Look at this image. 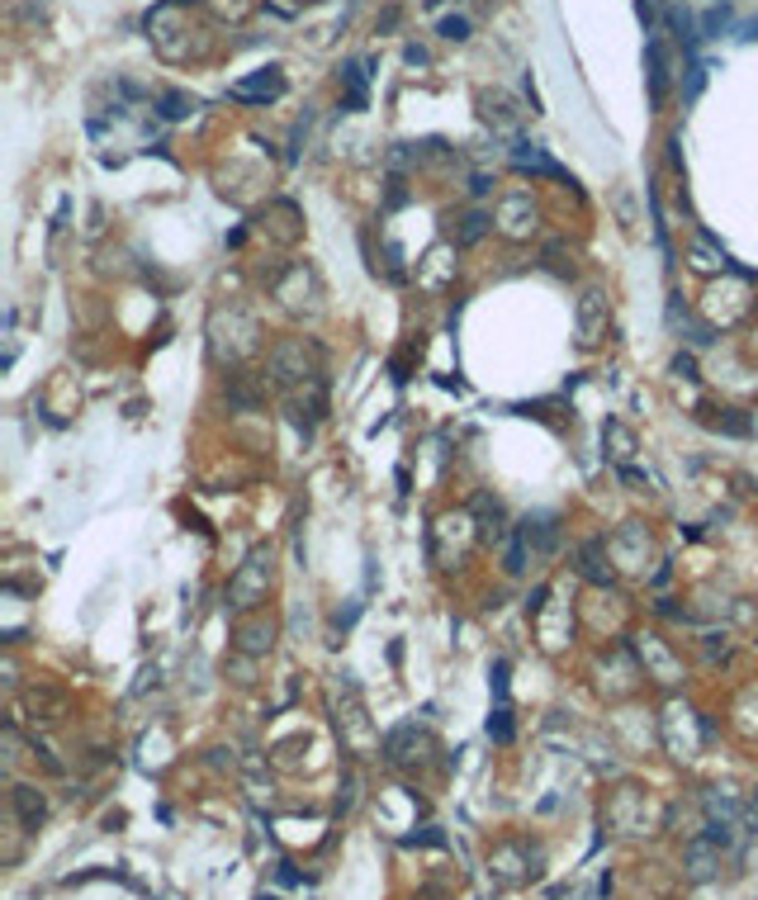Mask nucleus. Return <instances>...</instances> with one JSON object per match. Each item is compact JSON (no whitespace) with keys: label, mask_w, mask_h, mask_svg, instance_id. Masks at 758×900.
I'll list each match as a JSON object with an SVG mask.
<instances>
[{"label":"nucleus","mask_w":758,"mask_h":900,"mask_svg":"<svg viewBox=\"0 0 758 900\" xmlns=\"http://www.w3.org/2000/svg\"><path fill=\"white\" fill-rule=\"evenodd\" d=\"M706 86V67L702 62H687V100H697Z\"/></svg>","instance_id":"a211bd4d"},{"label":"nucleus","mask_w":758,"mask_h":900,"mask_svg":"<svg viewBox=\"0 0 758 900\" xmlns=\"http://www.w3.org/2000/svg\"><path fill=\"white\" fill-rule=\"evenodd\" d=\"M668 24H673V34H678V43H683L687 53H692V48H697V19L687 15V10H668Z\"/></svg>","instance_id":"9d476101"},{"label":"nucleus","mask_w":758,"mask_h":900,"mask_svg":"<svg viewBox=\"0 0 758 900\" xmlns=\"http://www.w3.org/2000/svg\"><path fill=\"white\" fill-rule=\"evenodd\" d=\"M602 327H607V299H602L597 289H588L583 304H578V337L593 346L597 337H602Z\"/></svg>","instance_id":"7ed1b4c3"},{"label":"nucleus","mask_w":758,"mask_h":900,"mask_svg":"<svg viewBox=\"0 0 758 900\" xmlns=\"http://www.w3.org/2000/svg\"><path fill=\"white\" fill-rule=\"evenodd\" d=\"M493 692H498V697H507V664H503V659L493 664Z\"/></svg>","instance_id":"6ab92c4d"},{"label":"nucleus","mask_w":758,"mask_h":900,"mask_svg":"<svg viewBox=\"0 0 758 900\" xmlns=\"http://www.w3.org/2000/svg\"><path fill=\"white\" fill-rule=\"evenodd\" d=\"M271 621H266V626H242L237 630V645L247 649V654H266V649H271Z\"/></svg>","instance_id":"1a4fd4ad"},{"label":"nucleus","mask_w":758,"mask_h":900,"mask_svg":"<svg viewBox=\"0 0 758 900\" xmlns=\"http://www.w3.org/2000/svg\"><path fill=\"white\" fill-rule=\"evenodd\" d=\"M365 81H370V62H365V57H351V62H342L346 109H365V105H370V90H365Z\"/></svg>","instance_id":"20e7f679"},{"label":"nucleus","mask_w":758,"mask_h":900,"mask_svg":"<svg viewBox=\"0 0 758 900\" xmlns=\"http://www.w3.org/2000/svg\"><path fill=\"white\" fill-rule=\"evenodd\" d=\"M441 38L465 43V38H470V19H465V15H446V19H441Z\"/></svg>","instance_id":"dca6fc26"},{"label":"nucleus","mask_w":758,"mask_h":900,"mask_svg":"<svg viewBox=\"0 0 758 900\" xmlns=\"http://www.w3.org/2000/svg\"><path fill=\"white\" fill-rule=\"evenodd\" d=\"M162 114H166V119H190V114H195V100L181 95V90H166V95H162Z\"/></svg>","instance_id":"ddd939ff"},{"label":"nucleus","mask_w":758,"mask_h":900,"mask_svg":"<svg viewBox=\"0 0 758 900\" xmlns=\"http://www.w3.org/2000/svg\"><path fill=\"white\" fill-rule=\"evenodd\" d=\"M422 5H427V10H436V5H441V0H422Z\"/></svg>","instance_id":"b1692460"},{"label":"nucleus","mask_w":758,"mask_h":900,"mask_svg":"<svg viewBox=\"0 0 758 900\" xmlns=\"http://www.w3.org/2000/svg\"><path fill=\"white\" fill-rule=\"evenodd\" d=\"M645 57H650V100H654V105H664V90H668L664 43H659V38H650V48H645Z\"/></svg>","instance_id":"0eeeda50"},{"label":"nucleus","mask_w":758,"mask_h":900,"mask_svg":"<svg viewBox=\"0 0 758 900\" xmlns=\"http://www.w3.org/2000/svg\"><path fill=\"white\" fill-rule=\"evenodd\" d=\"M512 166L517 171H531V176H550V180H564V185H574V176L564 171L545 147H536V143H512Z\"/></svg>","instance_id":"f257e3e1"},{"label":"nucleus","mask_w":758,"mask_h":900,"mask_svg":"<svg viewBox=\"0 0 758 900\" xmlns=\"http://www.w3.org/2000/svg\"><path fill=\"white\" fill-rule=\"evenodd\" d=\"M403 57H408V67H427V48H417V43H408Z\"/></svg>","instance_id":"aec40b11"},{"label":"nucleus","mask_w":758,"mask_h":900,"mask_svg":"<svg viewBox=\"0 0 758 900\" xmlns=\"http://www.w3.org/2000/svg\"><path fill=\"white\" fill-rule=\"evenodd\" d=\"M460 223H465V228H460V242H479V237L488 233V218L479 214V209H470V214L460 218Z\"/></svg>","instance_id":"2eb2a0df"},{"label":"nucleus","mask_w":758,"mask_h":900,"mask_svg":"<svg viewBox=\"0 0 758 900\" xmlns=\"http://www.w3.org/2000/svg\"><path fill=\"white\" fill-rule=\"evenodd\" d=\"M488 735L498 739V744H507V739H512V711H507V706H498V711L488 716Z\"/></svg>","instance_id":"4468645a"},{"label":"nucleus","mask_w":758,"mask_h":900,"mask_svg":"<svg viewBox=\"0 0 758 900\" xmlns=\"http://www.w3.org/2000/svg\"><path fill=\"white\" fill-rule=\"evenodd\" d=\"M740 38H758V19H744V24H740Z\"/></svg>","instance_id":"5701e85b"},{"label":"nucleus","mask_w":758,"mask_h":900,"mask_svg":"<svg viewBox=\"0 0 758 900\" xmlns=\"http://www.w3.org/2000/svg\"><path fill=\"white\" fill-rule=\"evenodd\" d=\"M15 806H19V815H24V825H38V820H43V796H38L34 787H15Z\"/></svg>","instance_id":"9b49d317"},{"label":"nucleus","mask_w":758,"mask_h":900,"mask_svg":"<svg viewBox=\"0 0 758 900\" xmlns=\"http://www.w3.org/2000/svg\"><path fill=\"white\" fill-rule=\"evenodd\" d=\"M730 29H735V10H730L725 0L702 15V38H721V34H730Z\"/></svg>","instance_id":"6e6552de"},{"label":"nucleus","mask_w":758,"mask_h":900,"mask_svg":"<svg viewBox=\"0 0 758 900\" xmlns=\"http://www.w3.org/2000/svg\"><path fill=\"white\" fill-rule=\"evenodd\" d=\"M479 105H484V119L493 128H503V133H512V128H517V109H512V100H507V95H479Z\"/></svg>","instance_id":"423d86ee"},{"label":"nucleus","mask_w":758,"mask_h":900,"mask_svg":"<svg viewBox=\"0 0 758 900\" xmlns=\"http://www.w3.org/2000/svg\"><path fill=\"white\" fill-rule=\"evenodd\" d=\"M673 370H678L683 379H697V370H692V356H678V360H673Z\"/></svg>","instance_id":"412c9836"},{"label":"nucleus","mask_w":758,"mask_h":900,"mask_svg":"<svg viewBox=\"0 0 758 900\" xmlns=\"http://www.w3.org/2000/svg\"><path fill=\"white\" fill-rule=\"evenodd\" d=\"M744 825H749V834H758V796L749 801V815H744Z\"/></svg>","instance_id":"4be33fe9"},{"label":"nucleus","mask_w":758,"mask_h":900,"mask_svg":"<svg viewBox=\"0 0 758 900\" xmlns=\"http://www.w3.org/2000/svg\"><path fill=\"white\" fill-rule=\"evenodd\" d=\"M697 422L711 427V432H725V436H749V417H735L730 408H697Z\"/></svg>","instance_id":"39448f33"},{"label":"nucleus","mask_w":758,"mask_h":900,"mask_svg":"<svg viewBox=\"0 0 758 900\" xmlns=\"http://www.w3.org/2000/svg\"><path fill=\"white\" fill-rule=\"evenodd\" d=\"M256 900H275V896H256Z\"/></svg>","instance_id":"393cba45"},{"label":"nucleus","mask_w":758,"mask_h":900,"mask_svg":"<svg viewBox=\"0 0 758 900\" xmlns=\"http://www.w3.org/2000/svg\"><path fill=\"white\" fill-rule=\"evenodd\" d=\"M280 95H285V72H280V67H261L256 76H247V81L233 86V100H256V105L280 100Z\"/></svg>","instance_id":"f03ea898"},{"label":"nucleus","mask_w":758,"mask_h":900,"mask_svg":"<svg viewBox=\"0 0 758 900\" xmlns=\"http://www.w3.org/2000/svg\"><path fill=\"white\" fill-rule=\"evenodd\" d=\"M692 877H711V839L692 848Z\"/></svg>","instance_id":"f3484780"},{"label":"nucleus","mask_w":758,"mask_h":900,"mask_svg":"<svg viewBox=\"0 0 758 900\" xmlns=\"http://www.w3.org/2000/svg\"><path fill=\"white\" fill-rule=\"evenodd\" d=\"M692 266H697V270H725V266H730V261H725V252H721V247H711V242H706V237H702V242L692 247Z\"/></svg>","instance_id":"f8f14e48"}]
</instances>
